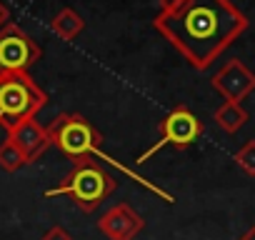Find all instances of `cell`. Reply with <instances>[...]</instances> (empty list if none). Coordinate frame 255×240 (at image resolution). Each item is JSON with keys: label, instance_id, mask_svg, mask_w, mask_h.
Wrapping results in <instances>:
<instances>
[{"label": "cell", "instance_id": "cell-3", "mask_svg": "<svg viewBox=\"0 0 255 240\" xmlns=\"http://www.w3.org/2000/svg\"><path fill=\"white\" fill-rule=\"evenodd\" d=\"M45 105V90L28 73L0 75V128H5L8 133L15 130L20 123L33 120Z\"/></svg>", "mask_w": 255, "mask_h": 240}, {"label": "cell", "instance_id": "cell-7", "mask_svg": "<svg viewBox=\"0 0 255 240\" xmlns=\"http://www.w3.org/2000/svg\"><path fill=\"white\" fill-rule=\"evenodd\" d=\"M210 85L228 100L240 103L255 90V73L243 60H228L210 80Z\"/></svg>", "mask_w": 255, "mask_h": 240}, {"label": "cell", "instance_id": "cell-13", "mask_svg": "<svg viewBox=\"0 0 255 240\" xmlns=\"http://www.w3.org/2000/svg\"><path fill=\"white\" fill-rule=\"evenodd\" d=\"M235 165H238L245 175L255 178V140H248V143L235 153Z\"/></svg>", "mask_w": 255, "mask_h": 240}, {"label": "cell", "instance_id": "cell-10", "mask_svg": "<svg viewBox=\"0 0 255 240\" xmlns=\"http://www.w3.org/2000/svg\"><path fill=\"white\" fill-rule=\"evenodd\" d=\"M50 30L60 38V40H75L83 30H85V20L73 10V8H63L55 13V18L50 20Z\"/></svg>", "mask_w": 255, "mask_h": 240}, {"label": "cell", "instance_id": "cell-6", "mask_svg": "<svg viewBox=\"0 0 255 240\" xmlns=\"http://www.w3.org/2000/svg\"><path fill=\"white\" fill-rule=\"evenodd\" d=\"M40 60V45L15 23L0 30V75L3 73H28L30 65Z\"/></svg>", "mask_w": 255, "mask_h": 240}, {"label": "cell", "instance_id": "cell-15", "mask_svg": "<svg viewBox=\"0 0 255 240\" xmlns=\"http://www.w3.org/2000/svg\"><path fill=\"white\" fill-rule=\"evenodd\" d=\"M8 23H10V10H8V5L3 3V0H0V30H3Z\"/></svg>", "mask_w": 255, "mask_h": 240}, {"label": "cell", "instance_id": "cell-5", "mask_svg": "<svg viewBox=\"0 0 255 240\" xmlns=\"http://www.w3.org/2000/svg\"><path fill=\"white\" fill-rule=\"evenodd\" d=\"M203 135V123L200 120L185 108V105H178V108H173L163 120H160V138L143 153V155H138V165H143V163H148L158 150H163V148H175V150H185L188 145H193L198 138Z\"/></svg>", "mask_w": 255, "mask_h": 240}, {"label": "cell", "instance_id": "cell-9", "mask_svg": "<svg viewBox=\"0 0 255 240\" xmlns=\"http://www.w3.org/2000/svg\"><path fill=\"white\" fill-rule=\"evenodd\" d=\"M8 138L23 150L28 165L35 163V160L53 145V140H50V135H48V128H43L35 118H33V120H25V123H20L15 130L8 133Z\"/></svg>", "mask_w": 255, "mask_h": 240}, {"label": "cell", "instance_id": "cell-16", "mask_svg": "<svg viewBox=\"0 0 255 240\" xmlns=\"http://www.w3.org/2000/svg\"><path fill=\"white\" fill-rule=\"evenodd\" d=\"M238 240H255V225H250V228H248V230L238 238Z\"/></svg>", "mask_w": 255, "mask_h": 240}, {"label": "cell", "instance_id": "cell-4", "mask_svg": "<svg viewBox=\"0 0 255 240\" xmlns=\"http://www.w3.org/2000/svg\"><path fill=\"white\" fill-rule=\"evenodd\" d=\"M48 135L53 145L73 163L90 158V155H100L103 135L80 113H60L48 125Z\"/></svg>", "mask_w": 255, "mask_h": 240}, {"label": "cell", "instance_id": "cell-12", "mask_svg": "<svg viewBox=\"0 0 255 240\" xmlns=\"http://www.w3.org/2000/svg\"><path fill=\"white\" fill-rule=\"evenodd\" d=\"M23 165H28V160H25L23 150H20L10 138L0 143V168L8 170V173H15V170H20Z\"/></svg>", "mask_w": 255, "mask_h": 240}, {"label": "cell", "instance_id": "cell-11", "mask_svg": "<svg viewBox=\"0 0 255 240\" xmlns=\"http://www.w3.org/2000/svg\"><path fill=\"white\" fill-rule=\"evenodd\" d=\"M213 118H215V123H218L225 133L233 135V133H238V130L248 123L250 115H248V110H245L240 103H228V100H225V103L215 110Z\"/></svg>", "mask_w": 255, "mask_h": 240}, {"label": "cell", "instance_id": "cell-8", "mask_svg": "<svg viewBox=\"0 0 255 240\" xmlns=\"http://www.w3.org/2000/svg\"><path fill=\"white\" fill-rule=\"evenodd\" d=\"M145 228L143 215H138L128 203H118L98 218V230L108 240H133Z\"/></svg>", "mask_w": 255, "mask_h": 240}, {"label": "cell", "instance_id": "cell-1", "mask_svg": "<svg viewBox=\"0 0 255 240\" xmlns=\"http://www.w3.org/2000/svg\"><path fill=\"white\" fill-rule=\"evenodd\" d=\"M153 28L195 70H208L250 20L233 0H160Z\"/></svg>", "mask_w": 255, "mask_h": 240}, {"label": "cell", "instance_id": "cell-2", "mask_svg": "<svg viewBox=\"0 0 255 240\" xmlns=\"http://www.w3.org/2000/svg\"><path fill=\"white\" fill-rule=\"evenodd\" d=\"M118 188V180L105 173L93 158H83L78 163H73V170L45 193V198H55V195H65L70 198L78 210L83 213H93L105 198L113 195V190Z\"/></svg>", "mask_w": 255, "mask_h": 240}, {"label": "cell", "instance_id": "cell-14", "mask_svg": "<svg viewBox=\"0 0 255 240\" xmlns=\"http://www.w3.org/2000/svg\"><path fill=\"white\" fill-rule=\"evenodd\" d=\"M40 240H73V235H70V233H68L63 225H53V228H50V230H48V233H45Z\"/></svg>", "mask_w": 255, "mask_h": 240}]
</instances>
